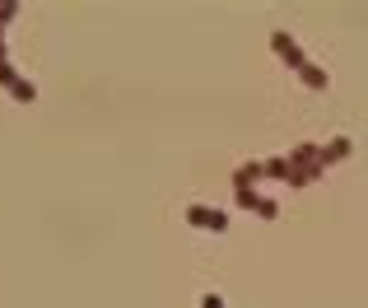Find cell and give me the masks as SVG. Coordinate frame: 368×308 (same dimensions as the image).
<instances>
[{
	"label": "cell",
	"instance_id": "obj_1",
	"mask_svg": "<svg viewBox=\"0 0 368 308\" xmlns=\"http://www.w3.org/2000/svg\"><path fill=\"white\" fill-rule=\"evenodd\" d=\"M289 173H294V183L289 187H307L312 178H322L331 164H326V145H312V140H303V145H294L289 154Z\"/></svg>",
	"mask_w": 368,
	"mask_h": 308
},
{
	"label": "cell",
	"instance_id": "obj_2",
	"mask_svg": "<svg viewBox=\"0 0 368 308\" xmlns=\"http://www.w3.org/2000/svg\"><path fill=\"white\" fill-rule=\"evenodd\" d=\"M186 224H191V229H215V233H224L229 229V215H224V210H215V206H186Z\"/></svg>",
	"mask_w": 368,
	"mask_h": 308
},
{
	"label": "cell",
	"instance_id": "obj_3",
	"mask_svg": "<svg viewBox=\"0 0 368 308\" xmlns=\"http://www.w3.org/2000/svg\"><path fill=\"white\" fill-rule=\"evenodd\" d=\"M271 47H275V56H280V61H285V66H289V70H303V66H307L303 47L294 43V38H289V33H285V29H275V33H271Z\"/></svg>",
	"mask_w": 368,
	"mask_h": 308
},
{
	"label": "cell",
	"instance_id": "obj_4",
	"mask_svg": "<svg viewBox=\"0 0 368 308\" xmlns=\"http://www.w3.org/2000/svg\"><path fill=\"white\" fill-rule=\"evenodd\" d=\"M233 197H238L243 210H252V215H261V220H275L280 215V206L271 197H257V187H233Z\"/></svg>",
	"mask_w": 368,
	"mask_h": 308
},
{
	"label": "cell",
	"instance_id": "obj_5",
	"mask_svg": "<svg viewBox=\"0 0 368 308\" xmlns=\"http://www.w3.org/2000/svg\"><path fill=\"white\" fill-rule=\"evenodd\" d=\"M298 79H303L307 89H326V84H331V75H326L322 66H312V61H307L303 70H298Z\"/></svg>",
	"mask_w": 368,
	"mask_h": 308
},
{
	"label": "cell",
	"instance_id": "obj_6",
	"mask_svg": "<svg viewBox=\"0 0 368 308\" xmlns=\"http://www.w3.org/2000/svg\"><path fill=\"white\" fill-rule=\"evenodd\" d=\"M266 178H275V183H294L289 159H266Z\"/></svg>",
	"mask_w": 368,
	"mask_h": 308
},
{
	"label": "cell",
	"instance_id": "obj_7",
	"mask_svg": "<svg viewBox=\"0 0 368 308\" xmlns=\"http://www.w3.org/2000/svg\"><path fill=\"white\" fill-rule=\"evenodd\" d=\"M10 93H15V103H33V98H38V84L19 75V79H15V89H10Z\"/></svg>",
	"mask_w": 368,
	"mask_h": 308
},
{
	"label": "cell",
	"instance_id": "obj_8",
	"mask_svg": "<svg viewBox=\"0 0 368 308\" xmlns=\"http://www.w3.org/2000/svg\"><path fill=\"white\" fill-rule=\"evenodd\" d=\"M350 140H331V145H326V164H340V159H350Z\"/></svg>",
	"mask_w": 368,
	"mask_h": 308
},
{
	"label": "cell",
	"instance_id": "obj_9",
	"mask_svg": "<svg viewBox=\"0 0 368 308\" xmlns=\"http://www.w3.org/2000/svg\"><path fill=\"white\" fill-rule=\"evenodd\" d=\"M15 79H19L15 61H5V66H0V89H15Z\"/></svg>",
	"mask_w": 368,
	"mask_h": 308
},
{
	"label": "cell",
	"instance_id": "obj_10",
	"mask_svg": "<svg viewBox=\"0 0 368 308\" xmlns=\"http://www.w3.org/2000/svg\"><path fill=\"white\" fill-rule=\"evenodd\" d=\"M15 15H19V5H15V0H5V5H0V29H5Z\"/></svg>",
	"mask_w": 368,
	"mask_h": 308
},
{
	"label": "cell",
	"instance_id": "obj_11",
	"mask_svg": "<svg viewBox=\"0 0 368 308\" xmlns=\"http://www.w3.org/2000/svg\"><path fill=\"white\" fill-rule=\"evenodd\" d=\"M200 308H224V299L219 294H200Z\"/></svg>",
	"mask_w": 368,
	"mask_h": 308
},
{
	"label": "cell",
	"instance_id": "obj_12",
	"mask_svg": "<svg viewBox=\"0 0 368 308\" xmlns=\"http://www.w3.org/2000/svg\"><path fill=\"white\" fill-rule=\"evenodd\" d=\"M10 61V52H5V29H0V66Z\"/></svg>",
	"mask_w": 368,
	"mask_h": 308
}]
</instances>
